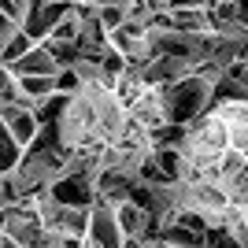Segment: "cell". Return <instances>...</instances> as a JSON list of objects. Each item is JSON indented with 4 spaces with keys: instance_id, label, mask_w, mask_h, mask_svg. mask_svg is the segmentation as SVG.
I'll list each match as a JSON object with an SVG mask.
<instances>
[{
    "instance_id": "ba28073f",
    "label": "cell",
    "mask_w": 248,
    "mask_h": 248,
    "mask_svg": "<svg viewBox=\"0 0 248 248\" xmlns=\"http://www.w3.org/2000/svg\"><path fill=\"white\" fill-rule=\"evenodd\" d=\"M33 45H37V41H33V37H30L26 30H15V33L8 37V41L0 45V63H4V67H15V63H19L22 56H26V52L33 48Z\"/></svg>"
},
{
    "instance_id": "9c48e42d",
    "label": "cell",
    "mask_w": 248,
    "mask_h": 248,
    "mask_svg": "<svg viewBox=\"0 0 248 248\" xmlns=\"http://www.w3.org/2000/svg\"><path fill=\"white\" fill-rule=\"evenodd\" d=\"M19 155H22V145L11 137V130L4 126V119H0V174H11L15 163H19Z\"/></svg>"
},
{
    "instance_id": "7c38bea8",
    "label": "cell",
    "mask_w": 248,
    "mask_h": 248,
    "mask_svg": "<svg viewBox=\"0 0 248 248\" xmlns=\"http://www.w3.org/2000/svg\"><path fill=\"white\" fill-rule=\"evenodd\" d=\"M237 22L248 26V0H237Z\"/></svg>"
},
{
    "instance_id": "30bf717a",
    "label": "cell",
    "mask_w": 248,
    "mask_h": 248,
    "mask_svg": "<svg viewBox=\"0 0 248 248\" xmlns=\"http://www.w3.org/2000/svg\"><path fill=\"white\" fill-rule=\"evenodd\" d=\"M78 85H82V78H78V71H74V67H60V71H56V93H74V89H78Z\"/></svg>"
},
{
    "instance_id": "5b68a950",
    "label": "cell",
    "mask_w": 248,
    "mask_h": 248,
    "mask_svg": "<svg viewBox=\"0 0 248 248\" xmlns=\"http://www.w3.org/2000/svg\"><path fill=\"white\" fill-rule=\"evenodd\" d=\"M0 119H4V126L11 130V137H15L22 148H30L33 141H37V134H41V119L33 111V104H26V100L0 104Z\"/></svg>"
},
{
    "instance_id": "3957f363",
    "label": "cell",
    "mask_w": 248,
    "mask_h": 248,
    "mask_svg": "<svg viewBox=\"0 0 248 248\" xmlns=\"http://www.w3.org/2000/svg\"><path fill=\"white\" fill-rule=\"evenodd\" d=\"M215 82L218 78H211V74L193 71V74H186V78H178V82L167 85V111H170V123L189 126L197 115H204L207 104H211V96H215Z\"/></svg>"
},
{
    "instance_id": "52a82bcc",
    "label": "cell",
    "mask_w": 248,
    "mask_h": 248,
    "mask_svg": "<svg viewBox=\"0 0 248 248\" xmlns=\"http://www.w3.org/2000/svg\"><path fill=\"white\" fill-rule=\"evenodd\" d=\"M15 85H19V100L33 108L56 96V74H15Z\"/></svg>"
},
{
    "instance_id": "8992f818",
    "label": "cell",
    "mask_w": 248,
    "mask_h": 248,
    "mask_svg": "<svg viewBox=\"0 0 248 248\" xmlns=\"http://www.w3.org/2000/svg\"><path fill=\"white\" fill-rule=\"evenodd\" d=\"M8 71L11 74H56V71H60V63H56V52L48 48V41H37L15 67H8Z\"/></svg>"
},
{
    "instance_id": "277c9868",
    "label": "cell",
    "mask_w": 248,
    "mask_h": 248,
    "mask_svg": "<svg viewBox=\"0 0 248 248\" xmlns=\"http://www.w3.org/2000/svg\"><path fill=\"white\" fill-rule=\"evenodd\" d=\"M85 245H89V248H115V245H123V230H119V215H115L111 200L93 197V204H89Z\"/></svg>"
},
{
    "instance_id": "6da1fadb",
    "label": "cell",
    "mask_w": 248,
    "mask_h": 248,
    "mask_svg": "<svg viewBox=\"0 0 248 248\" xmlns=\"http://www.w3.org/2000/svg\"><path fill=\"white\" fill-rule=\"evenodd\" d=\"M170 186L178 207L248 245V96L211 100L186 126Z\"/></svg>"
},
{
    "instance_id": "8fae6325",
    "label": "cell",
    "mask_w": 248,
    "mask_h": 248,
    "mask_svg": "<svg viewBox=\"0 0 248 248\" xmlns=\"http://www.w3.org/2000/svg\"><path fill=\"white\" fill-rule=\"evenodd\" d=\"M174 8H207V0H167V11Z\"/></svg>"
},
{
    "instance_id": "7a4b0ae2",
    "label": "cell",
    "mask_w": 248,
    "mask_h": 248,
    "mask_svg": "<svg viewBox=\"0 0 248 248\" xmlns=\"http://www.w3.org/2000/svg\"><path fill=\"white\" fill-rule=\"evenodd\" d=\"M56 137L67 152L93 159L100 170H119L130 178H137L155 152L152 130L123 104L111 82H82L63 96Z\"/></svg>"
}]
</instances>
